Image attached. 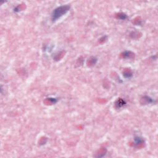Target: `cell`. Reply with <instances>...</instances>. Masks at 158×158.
Here are the masks:
<instances>
[{
    "mask_svg": "<svg viewBox=\"0 0 158 158\" xmlns=\"http://www.w3.org/2000/svg\"><path fill=\"white\" fill-rule=\"evenodd\" d=\"M70 9V6L67 5L61 6L57 8L52 12V20L54 22L58 19L63 16Z\"/></svg>",
    "mask_w": 158,
    "mask_h": 158,
    "instance_id": "obj_1",
    "label": "cell"
},
{
    "mask_svg": "<svg viewBox=\"0 0 158 158\" xmlns=\"http://www.w3.org/2000/svg\"><path fill=\"white\" fill-rule=\"evenodd\" d=\"M134 56H135V54L132 53V52L130 51H124L123 53L121 54V56L123 58H126V59H131L134 58Z\"/></svg>",
    "mask_w": 158,
    "mask_h": 158,
    "instance_id": "obj_2",
    "label": "cell"
},
{
    "mask_svg": "<svg viewBox=\"0 0 158 158\" xmlns=\"http://www.w3.org/2000/svg\"><path fill=\"white\" fill-rule=\"evenodd\" d=\"M125 104H126V103H125L124 100H123L121 98H119L116 102V106L117 108H120L121 107L123 106L124 105H125Z\"/></svg>",
    "mask_w": 158,
    "mask_h": 158,
    "instance_id": "obj_3",
    "label": "cell"
},
{
    "mask_svg": "<svg viewBox=\"0 0 158 158\" xmlns=\"http://www.w3.org/2000/svg\"><path fill=\"white\" fill-rule=\"evenodd\" d=\"M134 141H135V146H139L143 144L144 142L142 138H140V136H135L134 138Z\"/></svg>",
    "mask_w": 158,
    "mask_h": 158,
    "instance_id": "obj_4",
    "label": "cell"
},
{
    "mask_svg": "<svg viewBox=\"0 0 158 158\" xmlns=\"http://www.w3.org/2000/svg\"><path fill=\"white\" fill-rule=\"evenodd\" d=\"M123 75L125 78H130L132 76V73L130 70H126L123 72Z\"/></svg>",
    "mask_w": 158,
    "mask_h": 158,
    "instance_id": "obj_5",
    "label": "cell"
},
{
    "mask_svg": "<svg viewBox=\"0 0 158 158\" xmlns=\"http://www.w3.org/2000/svg\"><path fill=\"white\" fill-rule=\"evenodd\" d=\"M117 18L119 19L120 20H125L127 18V16L124 13H119L118 14H117Z\"/></svg>",
    "mask_w": 158,
    "mask_h": 158,
    "instance_id": "obj_6",
    "label": "cell"
},
{
    "mask_svg": "<svg viewBox=\"0 0 158 158\" xmlns=\"http://www.w3.org/2000/svg\"><path fill=\"white\" fill-rule=\"evenodd\" d=\"M143 99L144 100H145L146 101V103H153V100H152L151 98H150V97H148V96L143 97Z\"/></svg>",
    "mask_w": 158,
    "mask_h": 158,
    "instance_id": "obj_7",
    "label": "cell"
}]
</instances>
